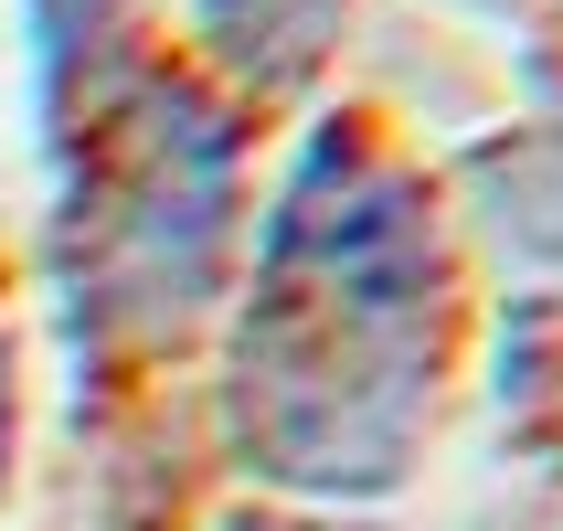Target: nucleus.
I'll return each instance as SVG.
<instances>
[{
	"label": "nucleus",
	"instance_id": "1",
	"mask_svg": "<svg viewBox=\"0 0 563 531\" xmlns=\"http://www.w3.org/2000/svg\"><path fill=\"white\" fill-rule=\"evenodd\" d=\"M457 277L437 202L373 128H319L255 234V287L234 330V446L255 478L309 500L405 489L437 425Z\"/></svg>",
	"mask_w": 563,
	"mask_h": 531
},
{
	"label": "nucleus",
	"instance_id": "2",
	"mask_svg": "<svg viewBox=\"0 0 563 531\" xmlns=\"http://www.w3.org/2000/svg\"><path fill=\"white\" fill-rule=\"evenodd\" d=\"M75 191L54 223V298L75 362L170 351L213 309L234 255V118L181 75H139L86 107Z\"/></svg>",
	"mask_w": 563,
	"mask_h": 531
},
{
	"label": "nucleus",
	"instance_id": "3",
	"mask_svg": "<svg viewBox=\"0 0 563 531\" xmlns=\"http://www.w3.org/2000/svg\"><path fill=\"white\" fill-rule=\"evenodd\" d=\"M191 32L202 54L255 96H287L330 64V32H341V0H191Z\"/></svg>",
	"mask_w": 563,
	"mask_h": 531
},
{
	"label": "nucleus",
	"instance_id": "4",
	"mask_svg": "<svg viewBox=\"0 0 563 531\" xmlns=\"http://www.w3.org/2000/svg\"><path fill=\"white\" fill-rule=\"evenodd\" d=\"M128 0H32V43H43V86H75L96 54H107V32H118Z\"/></svg>",
	"mask_w": 563,
	"mask_h": 531
},
{
	"label": "nucleus",
	"instance_id": "5",
	"mask_svg": "<svg viewBox=\"0 0 563 531\" xmlns=\"http://www.w3.org/2000/svg\"><path fill=\"white\" fill-rule=\"evenodd\" d=\"M0 468H11V341H0Z\"/></svg>",
	"mask_w": 563,
	"mask_h": 531
}]
</instances>
